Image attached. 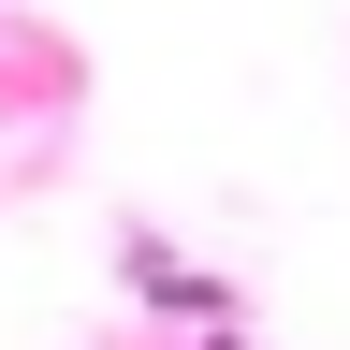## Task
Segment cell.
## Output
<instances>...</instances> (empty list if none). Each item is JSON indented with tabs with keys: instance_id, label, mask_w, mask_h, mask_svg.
<instances>
[{
	"instance_id": "1",
	"label": "cell",
	"mask_w": 350,
	"mask_h": 350,
	"mask_svg": "<svg viewBox=\"0 0 350 350\" xmlns=\"http://www.w3.org/2000/svg\"><path fill=\"white\" fill-rule=\"evenodd\" d=\"M131 292H146V306H175V321H204V336H234V278H190L161 234H131Z\"/></svg>"
},
{
	"instance_id": "2",
	"label": "cell",
	"mask_w": 350,
	"mask_h": 350,
	"mask_svg": "<svg viewBox=\"0 0 350 350\" xmlns=\"http://www.w3.org/2000/svg\"><path fill=\"white\" fill-rule=\"evenodd\" d=\"M204 350H234V336H204Z\"/></svg>"
}]
</instances>
